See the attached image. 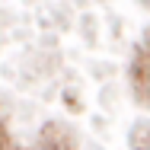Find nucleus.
Masks as SVG:
<instances>
[{"mask_svg":"<svg viewBox=\"0 0 150 150\" xmlns=\"http://www.w3.org/2000/svg\"><path fill=\"white\" fill-rule=\"evenodd\" d=\"M10 150H16V147H10Z\"/></svg>","mask_w":150,"mask_h":150,"instance_id":"4","label":"nucleus"},{"mask_svg":"<svg viewBox=\"0 0 150 150\" xmlns=\"http://www.w3.org/2000/svg\"><path fill=\"white\" fill-rule=\"evenodd\" d=\"M13 144H10V134H6V125H3V118H0V150H10Z\"/></svg>","mask_w":150,"mask_h":150,"instance_id":"2","label":"nucleus"},{"mask_svg":"<svg viewBox=\"0 0 150 150\" xmlns=\"http://www.w3.org/2000/svg\"><path fill=\"white\" fill-rule=\"evenodd\" d=\"M38 150H64V147H61L58 141H48V144H42V147H38Z\"/></svg>","mask_w":150,"mask_h":150,"instance_id":"3","label":"nucleus"},{"mask_svg":"<svg viewBox=\"0 0 150 150\" xmlns=\"http://www.w3.org/2000/svg\"><path fill=\"white\" fill-rule=\"evenodd\" d=\"M131 137H134V141H131L134 150H150V125H137Z\"/></svg>","mask_w":150,"mask_h":150,"instance_id":"1","label":"nucleus"}]
</instances>
